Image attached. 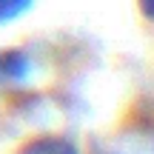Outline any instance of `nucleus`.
<instances>
[{"label":"nucleus","mask_w":154,"mask_h":154,"mask_svg":"<svg viewBox=\"0 0 154 154\" xmlns=\"http://www.w3.org/2000/svg\"><path fill=\"white\" fill-rule=\"evenodd\" d=\"M140 11H143V17H149V20H154V0H137Z\"/></svg>","instance_id":"nucleus-4"},{"label":"nucleus","mask_w":154,"mask_h":154,"mask_svg":"<svg viewBox=\"0 0 154 154\" xmlns=\"http://www.w3.org/2000/svg\"><path fill=\"white\" fill-rule=\"evenodd\" d=\"M32 6H34V0H0V26L23 17Z\"/></svg>","instance_id":"nucleus-3"},{"label":"nucleus","mask_w":154,"mask_h":154,"mask_svg":"<svg viewBox=\"0 0 154 154\" xmlns=\"http://www.w3.org/2000/svg\"><path fill=\"white\" fill-rule=\"evenodd\" d=\"M20 154H80V151H77L74 143H69V140H63V137H37Z\"/></svg>","instance_id":"nucleus-2"},{"label":"nucleus","mask_w":154,"mask_h":154,"mask_svg":"<svg viewBox=\"0 0 154 154\" xmlns=\"http://www.w3.org/2000/svg\"><path fill=\"white\" fill-rule=\"evenodd\" d=\"M32 74V60L26 51H0V88L6 86H17Z\"/></svg>","instance_id":"nucleus-1"}]
</instances>
